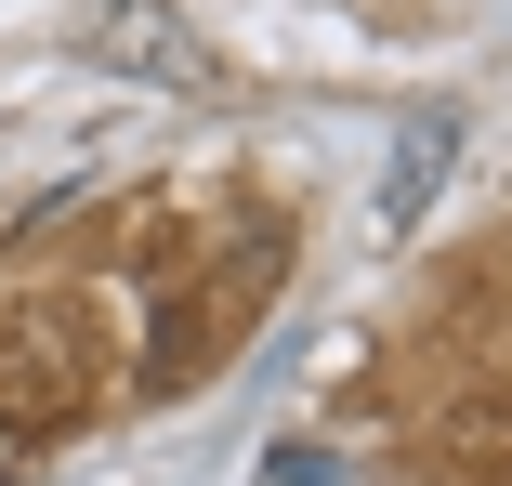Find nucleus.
I'll list each match as a JSON object with an SVG mask.
<instances>
[{"label": "nucleus", "instance_id": "obj_1", "mask_svg": "<svg viewBox=\"0 0 512 486\" xmlns=\"http://www.w3.org/2000/svg\"><path fill=\"white\" fill-rule=\"evenodd\" d=\"M447 145H460V119H447V106H421V119H407V158L381 171V224H407V211L434 198V158H447Z\"/></svg>", "mask_w": 512, "mask_h": 486}]
</instances>
